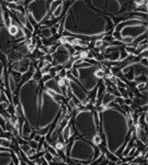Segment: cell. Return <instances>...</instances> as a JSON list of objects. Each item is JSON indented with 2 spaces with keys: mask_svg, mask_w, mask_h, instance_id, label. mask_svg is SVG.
I'll list each match as a JSON object with an SVG mask.
<instances>
[{
  "mask_svg": "<svg viewBox=\"0 0 148 165\" xmlns=\"http://www.w3.org/2000/svg\"><path fill=\"white\" fill-rule=\"evenodd\" d=\"M18 98L23 119L33 131L49 128L61 112V101L45 90L41 82L32 78L20 86Z\"/></svg>",
  "mask_w": 148,
  "mask_h": 165,
  "instance_id": "6da1fadb",
  "label": "cell"
},
{
  "mask_svg": "<svg viewBox=\"0 0 148 165\" xmlns=\"http://www.w3.org/2000/svg\"><path fill=\"white\" fill-rule=\"evenodd\" d=\"M113 29V19L93 9L87 0L73 1L63 19V30L66 34L83 37L81 40L103 37Z\"/></svg>",
  "mask_w": 148,
  "mask_h": 165,
  "instance_id": "7a4b0ae2",
  "label": "cell"
},
{
  "mask_svg": "<svg viewBox=\"0 0 148 165\" xmlns=\"http://www.w3.org/2000/svg\"><path fill=\"white\" fill-rule=\"evenodd\" d=\"M101 131L103 132V145L109 152L113 153L121 159L122 152L125 149L127 141L130 140L133 129L127 123L126 113L116 105L113 108L105 107L98 112Z\"/></svg>",
  "mask_w": 148,
  "mask_h": 165,
  "instance_id": "3957f363",
  "label": "cell"
},
{
  "mask_svg": "<svg viewBox=\"0 0 148 165\" xmlns=\"http://www.w3.org/2000/svg\"><path fill=\"white\" fill-rule=\"evenodd\" d=\"M114 40L122 42L124 45L127 44H139L144 40H147V19L137 18L135 11L131 18L120 21L114 25L111 32Z\"/></svg>",
  "mask_w": 148,
  "mask_h": 165,
  "instance_id": "277c9868",
  "label": "cell"
},
{
  "mask_svg": "<svg viewBox=\"0 0 148 165\" xmlns=\"http://www.w3.org/2000/svg\"><path fill=\"white\" fill-rule=\"evenodd\" d=\"M93 9L108 17L130 18L135 11L134 0H87Z\"/></svg>",
  "mask_w": 148,
  "mask_h": 165,
  "instance_id": "5b68a950",
  "label": "cell"
},
{
  "mask_svg": "<svg viewBox=\"0 0 148 165\" xmlns=\"http://www.w3.org/2000/svg\"><path fill=\"white\" fill-rule=\"evenodd\" d=\"M73 122L75 131L82 139L91 142L94 135L99 134V117L96 110L86 108L82 111H78L73 117Z\"/></svg>",
  "mask_w": 148,
  "mask_h": 165,
  "instance_id": "8992f818",
  "label": "cell"
},
{
  "mask_svg": "<svg viewBox=\"0 0 148 165\" xmlns=\"http://www.w3.org/2000/svg\"><path fill=\"white\" fill-rule=\"evenodd\" d=\"M69 141L70 143L65 144L63 150L66 160L82 165H90L96 145L82 138H73V140L70 139Z\"/></svg>",
  "mask_w": 148,
  "mask_h": 165,
  "instance_id": "52a82bcc",
  "label": "cell"
},
{
  "mask_svg": "<svg viewBox=\"0 0 148 165\" xmlns=\"http://www.w3.org/2000/svg\"><path fill=\"white\" fill-rule=\"evenodd\" d=\"M98 67L99 66L89 64L88 62H85L80 66H76L77 77L75 79L80 84V86L87 92V94H89L91 90H93L96 87L99 86L100 79H98L97 77L94 76V70Z\"/></svg>",
  "mask_w": 148,
  "mask_h": 165,
  "instance_id": "ba28073f",
  "label": "cell"
},
{
  "mask_svg": "<svg viewBox=\"0 0 148 165\" xmlns=\"http://www.w3.org/2000/svg\"><path fill=\"white\" fill-rule=\"evenodd\" d=\"M27 17L31 24L42 23L49 15V0H32L27 7Z\"/></svg>",
  "mask_w": 148,
  "mask_h": 165,
  "instance_id": "9c48e42d",
  "label": "cell"
},
{
  "mask_svg": "<svg viewBox=\"0 0 148 165\" xmlns=\"http://www.w3.org/2000/svg\"><path fill=\"white\" fill-rule=\"evenodd\" d=\"M65 79H66V84L68 85V87H69V90L70 92H71V95H73L80 104H81L85 99H87L88 98L87 92L80 86V84L75 79V77H74L71 74L67 73Z\"/></svg>",
  "mask_w": 148,
  "mask_h": 165,
  "instance_id": "30bf717a",
  "label": "cell"
},
{
  "mask_svg": "<svg viewBox=\"0 0 148 165\" xmlns=\"http://www.w3.org/2000/svg\"><path fill=\"white\" fill-rule=\"evenodd\" d=\"M14 47V40L8 32L5 25H1L0 28V53L7 55L10 51H12Z\"/></svg>",
  "mask_w": 148,
  "mask_h": 165,
  "instance_id": "8fae6325",
  "label": "cell"
},
{
  "mask_svg": "<svg viewBox=\"0 0 148 165\" xmlns=\"http://www.w3.org/2000/svg\"><path fill=\"white\" fill-rule=\"evenodd\" d=\"M124 45H110L106 44V46L102 50V56L105 61H109L111 63H118L121 62V51Z\"/></svg>",
  "mask_w": 148,
  "mask_h": 165,
  "instance_id": "7c38bea8",
  "label": "cell"
},
{
  "mask_svg": "<svg viewBox=\"0 0 148 165\" xmlns=\"http://www.w3.org/2000/svg\"><path fill=\"white\" fill-rule=\"evenodd\" d=\"M52 57H53V63H52L53 66H55V65H61L63 66L69 62V60L71 58V55L68 52V50L65 45H58L56 52L52 54Z\"/></svg>",
  "mask_w": 148,
  "mask_h": 165,
  "instance_id": "4fadbf2b",
  "label": "cell"
},
{
  "mask_svg": "<svg viewBox=\"0 0 148 165\" xmlns=\"http://www.w3.org/2000/svg\"><path fill=\"white\" fill-rule=\"evenodd\" d=\"M31 65H32V60L30 57H22L21 60L11 63V70L18 72L20 74H25L29 72Z\"/></svg>",
  "mask_w": 148,
  "mask_h": 165,
  "instance_id": "5bb4252c",
  "label": "cell"
},
{
  "mask_svg": "<svg viewBox=\"0 0 148 165\" xmlns=\"http://www.w3.org/2000/svg\"><path fill=\"white\" fill-rule=\"evenodd\" d=\"M43 84H44V85H43L44 89L47 90L49 92L55 94V95H58V96H64L63 92H61V88L59 87V85H58V82L55 77H52L51 79H49L45 82H43Z\"/></svg>",
  "mask_w": 148,
  "mask_h": 165,
  "instance_id": "9a60e30c",
  "label": "cell"
},
{
  "mask_svg": "<svg viewBox=\"0 0 148 165\" xmlns=\"http://www.w3.org/2000/svg\"><path fill=\"white\" fill-rule=\"evenodd\" d=\"M75 133H76L75 128H74L71 119H70L69 121H68V123L65 125V128L61 130V139H63V141L65 143H68L70 139L75 135Z\"/></svg>",
  "mask_w": 148,
  "mask_h": 165,
  "instance_id": "2e32d148",
  "label": "cell"
},
{
  "mask_svg": "<svg viewBox=\"0 0 148 165\" xmlns=\"http://www.w3.org/2000/svg\"><path fill=\"white\" fill-rule=\"evenodd\" d=\"M0 165H13L12 152L0 153Z\"/></svg>",
  "mask_w": 148,
  "mask_h": 165,
  "instance_id": "e0dca14e",
  "label": "cell"
},
{
  "mask_svg": "<svg viewBox=\"0 0 148 165\" xmlns=\"http://www.w3.org/2000/svg\"><path fill=\"white\" fill-rule=\"evenodd\" d=\"M6 56H7V60H8V63H13V62L19 61V60H21V58L23 57V55L19 52L18 50H12V51H10Z\"/></svg>",
  "mask_w": 148,
  "mask_h": 165,
  "instance_id": "ac0fdd59",
  "label": "cell"
},
{
  "mask_svg": "<svg viewBox=\"0 0 148 165\" xmlns=\"http://www.w3.org/2000/svg\"><path fill=\"white\" fill-rule=\"evenodd\" d=\"M114 100H115L114 96L112 95L111 92H105L104 94H103L102 98H101V106H103V107H106L108 105L111 104V102H113Z\"/></svg>",
  "mask_w": 148,
  "mask_h": 165,
  "instance_id": "d6986e66",
  "label": "cell"
},
{
  "mask_svg": "<svg viewBox=\"0 0 148 165\" xmlns=\"http://www.w3.org/2000/svg\"><path fill=\"white\" fill-rule=\"evenodd\" d=\"M39 33H41V37L44 39V40H49L53 37V33L51 31V28L47 27H39Z\"/></svg>",
  "mask_w": 148,
  "mask_h": 165,
  "instance_id": "ffe728a7",
  "label": "cell"
},
{
  "mask_svg": "<svg viewBox=\"0 0 148 165\" xmlns=\"http://www.w3.org/2000/svg\"><path fill=\"white\" fill-rule=\"evenodd\" d=\"M94 76L97 77L98 79H103V78L105 77V72H104V70H102V68L98 67L97 70H94Z\"/></svg>",
  "mask_w": 148,
  "mask_h": 165,
  "instance_id": "44dd1931",
  "label": "cell"
},
{
  "mask_svg": "<svg viewBox=\"0 0 148 165\" xmlns=\"http://www.w3.org/2000/svg\"><path fill=\"white\" fill-rule=\"evenodd\" d=\"M57 47H58V44H56V43H53V44H51V45L46 46V54L52 55L54 52H56Z\"/></svg>",
  "mask_w": 148,
  "mask_h": 165,
  "instance_id": "7402d4cb",
  "label": "cell"
},
{
  "mask_svg": "<svg viewBox=\"0 0 148 165\" xmlns=\"http://www.w3.org/2000/svg\"><path fill=\"white\" fill-rule=\"evenodd\" d=\"M46 151L49 153V154H52L53 156H59V153L57 152V151L55 150L54 147H52V145H49V143H47V147H46Z\"/></svg>",
  "mask_w": 148,
  "mask_h": 165,
  "instance_id": "603a6c76",
  "label": "cell"
},
{
  "mask_svg": "<svg viewBox=\"0 0 148 165\" xmlns=\"http://www.w3.org/2000/svg\"><path fill=\"white\" fill-rule=\"evenodd\" d=\"M31 78L33 80H35V82H41V79H42V74H41V72H39V70H36L34 72V74L32 75Z\"/></svg>",
  "mask_w": 148,
  "mask_h": 165,
  "instance_id": "cb8c5ba5",
  "label": "cell"
},
{
  "mask_svg": "<svg viewBox=\"0 0 148 165\" xmlns=\"http://www.w3.org/2000/svg\"><path fill=\"white\" fill-rule=\"evenodd\" d=\"M103 45H104V42L102 41V39H100V37L96 39V41H94V47H96V49H100V47H102Z\"/></svg>",
  "mask_w": 148,
  "mask_h": 165,
  "instance_id": "d4e9b609",
  "label": "cell"
},
{
  "mask_svg": "<svg viewBox=\"0 0 148 165\" xmlns=\"http://www.w3.org/2000/svg\"><path fill=\"white\" fill-rule=\"evenodd\" d=\"M27 142H29V147H32V149H34V150H37L39 142H36V141H34V140H29Z\"/></svg>",
  "mask_w": 148,
  "mask_h": 165,
  "instance_id": "484cf974",
  "label": "cell"
},
{
  "mask_svg": "<svg viewBox=\"0 0 148 165\" xmlns=\"http://www.w3.org/2000/svg\"><path fill=\"white\" fill-rule=\"evenodd\" d=\"M147 88V82H138L137 85H136V89L138 90V92H140V90H143V89Z\"/></svg>",
  "mask_w": 148,
  "mask_h": 165,
  "instance_id": "4316f807",
  "label": "cell"
},
{
  "mask_svg": "<svg viewBox=\"0 0 148 165\" xmlns=\"http://www.w3.org/2000/svg\"><path fill=\"white\" fill-rule=\"evenodd\" d=\"M52 77H53V76L51 75V73H49V74H44V75H42V79H41V80H42L43 82H47L49 79H51Z\"/></svg>",
  "mask_w": 148,
  "mask_h": 165,
  "instance_id": "83f0119b",
  "label": "cell"
},
{
  "mask_svg": "<svg viewBox=\"0 0 148 165\" xmlns=\"http://www.w3.org/2000/svg\"><path fill=\"white\" fill-rule=\"evenodd\" d=\"M0 25H3V8L0 2Z\"/></svg>",
  "mask_w": 148,
  "mask_h": 165,
  "instance_id": "f1b7e54d",
  "label": "cell"
},
{
  "mask_svg": "<svg viewBox=\"0 0 148 165\" xmlns=\"http://www.w3.org/2000/svg\"><path fill=\"white\" fill-rule=\"evenodd\" d=\"M139 63L143 65V66H146L147 67V63H148V61H147V57H142V58H139Z\"/></svg>",
  "mask_w": 148,
  "mask_h": 165,
  "instance_id": "f546056e",
  "label": "cell"
},
{
  "mask_svg": "<svg viewBox=\"0 0 148 165\" xmlns=\"http://www.w3.org/2000/svg\"><path fill=\"white\" fill-rule=\"evenodd\" d=\"M49 165H67L66 162H55V161H52L49 163Z\"/></svg>",
  "mask_w": 148,
  "mask_h": 165,
  "instance_id": "4dcf8cb0",
  "label": "cell"
},
{
  "mask_svg": "<svg viewBox=\"0 0 148 165\" xmlns=\"http://www.w3.org/2000/svg\"><path fill=\"white\" fill-rule=\"evenodd\" d=\"M13 150L11 149H7V147H0V153H3V152H12Z\"/></svg>",
  "mask_w": 148,
  "mask_h": 165,
  "instance_id": "1f68e13d",
  "label": "cell"
},
{
  "mask_svg": "<svg viewBox=\"0 0 148 165\" xmlns=\"http://www.w3.org/2000/svg\"><path fill=\"white\" fill-rule=\"evenodd\" d=\"M42 138H44V137H41V135H39V134H35L33 138V140L36 141V142H39V141L42 140Z\"/></svg>",
  "mask_w": 148,
  "mask_h": 165,
  "instance_id": "d6a6232c",
  "label": "cell"
},
{
  "mask_svg": "<svg viewBox=\"0 0 148 165\" xmlns=\"http://www.w3.org/2000/svg\"><path fill=\"white\" fill-rule=\"evenodd\" d=\"M8 3H14L15 2V0H6Z\"/></svg>",
  "mask_w": 148,
  "mask_h": 165,
  "instance_id": "836d02e7",
  "label": "cell"
},
{
  "mask_svg": "<svg viewBox=\"0 0 148 165\" xmlns=\"http://www.w3.org/2000/svg\"><path fill=\"white\" fill-rule=\"evenodd\" d=\"M15 1H18V0H15Z\"/></svg>",
  "mask_w": 148,
  "mask_h": 165,
  "instance_id": "e575fe53",
  "label": "cell"
}]
</instances>
